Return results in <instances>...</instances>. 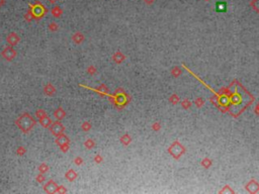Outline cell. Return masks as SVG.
Instances as JSON below:
<instances>
[{"label":"cell","mask_w":259,"mask_h":194,"mask_svg":"<svg viewBox=\"0 0 259 194\" xmlns=\"http://www.w3.org/2000/svg\"><path fill=\"white\" fill-rule=\"evenodd\" d=\"M66 177H67V179L68 180H70V181H72V180H74L76 178V173L75 172H73L72 170H69L67 173H66Z\"/></svg>","instance_id":"cell-11"},{"label":"cell","mask_w":259,"mask_h":194,"mask_svg":"<svg viewBox=\"0 0 259 194\" xmlns=\"http://www.w3.org/2000/svg\"><path fill=\"white\" fill-rule=\"evenodd\" d=\"M64 131H65V127H64L63 124L59 121L54 122V123L52 124V126H51V132H52V134H56V136L61 134Z\"/></svg>","instance_id":"cell-2"},{"label":"cell","mask_w":259,"mask_h":194,"mask_svg":"<svg viewBox=\"0 0 259 194\" xmlns=\"http://www.w3.org/2000/svg\"><path fill=\"white\" fill-rule=\"evenodd\" d=\"M50 29L54 30V29H58V26H57V25H56V24H51V25H50Z\"/></svg>","instance_id":"cell-16"},{"label":"cell","mask_w":259,"mask_h":194,"mask_svg":"<svg viewBox=\"0 0 259 194\" xmlns=\"http://www.w3.org/2000/svg\"><path fill=\"white\" fill-rule=\"evenodd\" d=\"M54 115H55L56 118H58V119H62L63 117L65 116V111H64L63 109L61 108V107H59V108L57 109V110H56L55 112H54Z\"/></svg>","instance_id":"cell-9"},{"label":"cell","mask_w":259,"mask_h":194,"mask_svg":"<svg viewBox=\"0 0 259 194\" xmlns=\"http://www.w3.org/2000/svg\"><path fill=\"white\" fill-rule=\"evenodd\" d=\"M40 122L44 127H49V126L51 124L52 121H51L50 117H48L47 115H46V116L42 117V118H40Z\"/></svg>","instance_id":"cell-8"},{"label":"cell","mask_w":259,"mask_h":194,"mask_svg":"<svg viewBox=\"0 0 259 194\" xmlns=\"http://www.w3.org/2000/svg\"><path fill=\"white\" fill-rule=\"evenodd\" d=\"M227 9V5H226L225 2H218L217 5H216V10L219 12H223V11H226Z\"/></svg>","instance_id":"cell-10"},{"label":"cell","mask_w":259,"mask_h":194,"mask_svg":"<svg viewBox=\"0 0 259 194\" xmlns=\"http://www.w3.org/2000/svg\"><path fill=\"white\" fill-rule=\"evenodd\" d=\"M3 4H4V0H0V7H1Z\"/></svg>","instance_id":"cell-17"},{"label":"cell","mask_w":259,"mask_h":194,"mask_svg":"<svg viewBox=\"0 0 259 194\" xmlns=\"http://www.w3.org/2000/svg\"><path fill=\"white\" fill-rule=\"evenodd\" d=\"M52 13H53L54 16L59 17L61 14H62V10H61L60 7H54V8L52 9Z\"/></svg>","instance_id":"cell-12"},{"label":"cell","mask_w":259,"mask_h":194,"mask_svg":"<svg viewBox=\"0 0 259 194\" xmlns=\"http://www.w3.org/2000/svg\"><path fill=\"white\" fill-rule=\"evenodd\" d=\"M35 123V119L27 113L22 114V115L16 121L17 126H18L24 132H29L30 129L34 127Z\"/></svg>","instance_id":"cell-1"},{"label":"cell","mask_w":259,"mask_h":194,"mask_svg":"<svg viewBox=\"0 0 259 194\" xmlns=\"http://www.w3.org/2000/svg\"><path fill=\"white\" fill-rule=\"evenodd\" d=\"M37 116L38 117H40V118H42V117H44V116H46V112L44 111V110H42V109H41V110H38L37 111Z\"/></svg>","instance_id":"cell-15"},{"label":"cell","mask_w":259,"mask_h":194,"mask_svg":"<svg viewBox=\"0 0 259 194\" xmlns=\"http://www.w3.org/2000/svg\"><path fill=\"white\" fill-rule=\"evenodd\" d=\"M49 1H50L51 3H55V2H57L58 0H49Z\"/></svg>","instance_id":"cell-18"},{"label":"cell","mask_w":259,"mask_h":194,"mask_svg":"<svg viewBox=\"0 0 259 194\" xmlns=\"http://www.w3.org/2000/svg\"><path fill=\"white\" fill-rule=\"evenodd\" d=\"M57 189H58V186L53 180L49 181L47 184L45 185V190L47 191V192H50V193L51 192H56Z\"/></svg>","instance_id":"cell-6"},{"label":"cell","mask_w":259,"mask_h":194,"mask_svg":"<svg viewBox=\"0 0 259 194\" xmlns=\"http://www.w3.org/2000/svg\"><path fill=\"white\" fill-rule=\"evenodd\" d=\"M45 90H46V93H48V94H52L54 91H55V89H54L53 87H52V85H48L47 87L45 88Z\"/></svg>","instance_id":"cell-14"},{"label":"cell","mask_w":259,"mask_h":194,"mask_svg":"<svg viewBox=\"0 0 259 194\" xmlns=\"http://www.w3.org/2000/svg\"><path fill=\"white\" fill-rule=\"evenodd\" d=\"M38 169H40V172L45 173V172H47L49 168H48L47 164H45V163H44V164H42V165L40 166V167H38Z\"/></svg>","instance_id":"cell-13"},{"label":"cell","mask_w":259,"mask_h":194,"mask_svg":"<svg viewBox=\"0 0 259 194\" xmlns=\"http://www.w3.org/2000/svg\"><path fill=\"white\" fill-rule=\"evenodd\" d=\"M56 144H57L59 147H63V146H66L69 144V139L65 134H59L57 140H56Z\"/></svg>","instance_id":"cell-5"},{"label":"cell","mask_w":259,"mask_h":194,"mask_svg":"<svg viewBox=\"0 0 259 194\" xmlns=\"http://www.w3.org/2000/svg\"><path fill=\"white\" fill-rule=\"evenodd\" d=\"M2 56L6 59V60H9L11 61L15 56H16V52L13 50L12 48H5L2 52Z\"/></svg>","instance_id":"cell-3"},{"label":"cell","mask_w":259,"mask_h":194,"mask_svg":"<svg viewBox=\"0 0 259 194\" xmlns=\"http://www.w3.org/2000/svg\"><path fill=\"white\" fill-rule=\"evenodd\" d=\"M18 40H19L18 35H17L16 34H14V32H11V34L7 37V43H8L9 45H11V46L16 45L17 43H18Z\"/></svg>","instance_id":"cell-7"},{"label":"cell","mask_w":259,"mask_h":194,"mask_svg":"<svg viewBox=\"0 0 259 194\" xmlns=\"http://www.w3.org/2000/svg\"><path fill=\"white\" fill-rule=\"evenodd\" d=\"M30 6H32V13H34L35 16H38V17L43 16L44 12H45V8L43 7V5L37 4V5H34V6L30 5Z\"/></svg>","instance_id":"cell-4"}]
</instances>
